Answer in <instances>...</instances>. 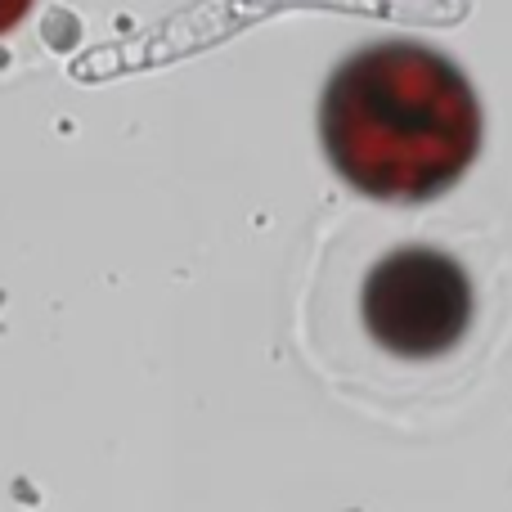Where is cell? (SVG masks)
<instances>
[{"label":"cell","mask_w":512,"mask_h":512,"mask_svg":"<svg viewBox=\"0 0 512 512\" xmlns=\"http://www.w3.org/2000/svg\"><path fill=\"white\" fill-rule=\"evenodd\" d=\"M319 135L346 185L387 203H423L472 167L481 108L445 54L382 41L328 77Z\"/></svg>","instance_id":"6da1fadb"},{"label":"cell","mask_w":512,"mask_h":512,"mask_svg":"<svg viewBox=\"0 0 512 512\" xmlns=\"http://www.w3.org/2000/svg\"><path fill=\"white\" fill-rule=\"evenodd\" d=\"M364 328L405 360L445 355L472 324V283L454 256L436 248H400L364 279Z\"/></svg>","instance_id":"7a4b0ae2"},{"label":"cell","mask_w":512,"mask_h":512,"mask_svg":"<svg viewBox=\"0 0 512 512\" xmlns=\"http://www.w3.org/2000/svg\"><path fill=\"white\" fill-rule=\"evenodd\" d=\"M27 9H32V0H0V36L14 32V27L27 18Z\"/></svg>","instance_id":"3957f363"}]
</instances>
